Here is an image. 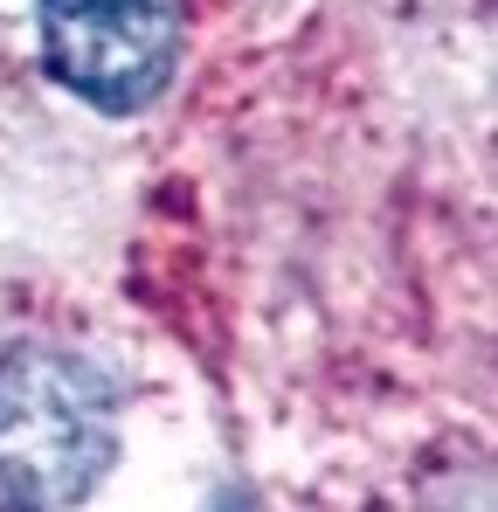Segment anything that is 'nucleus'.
<instances>
[{
	"label": "nucleus",
	"mask_w": 498,
	"mask_h": 512,
	"mask_svg": "<svg viewBox=\"0 0 498 512\" xmlns=\"http://www.w3.org/2000/svg\"><path fill=\"white\" fill-rule=\"evenodd\" d=\"M222 512H236V506H222Z\"/></svg>",
	"instance_id": "obj_4"
},
{
	"label": "nucleus",
	"mask_w": 498,
	"mask_h": 512,
	"mask_svg": "<svg viewBox=\"0 0 498 512\" xmlns=\"http://www.w3.org/2000/svg\"><path fill=\"white\" fill-rule=\"evenodd\" d=\"M0 512H35L28 499H14V492H0Z\"/></svg>",
	"instance_id": "obj_3"
},
{
	"label": "nucleus",
	"mask_w": 498,
	"mask_h": 512,
	"mask_svg": "<svg viewBox=\"0 0 498 512\" xmlns=\"http://www.w3.org/2000/svg\"><path fill=\"white\" fill-rule=\"evenodd\" d=\"M111 457V381L63 346H14L0 360V485L28 506H70L111 471Z\"/></svg>",
	"instance_id": "obj_1"
},
{
	"label": "nucleus",
	"mask_w": 498,
	"mask_h": 512,
	"mask_svg": "<svg viewBox=\"0 0 498 512\" xmlns=\"http://www.w3.org/2000/svg\"><path fill=\"white\" fill-rule=\"evenodd\" d=\"M49 70L104 111H132L180 56V0H42Z\"/></svg>",
	"instance_id": "obj_2"
}]
</instances>
